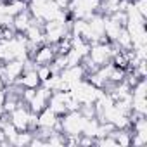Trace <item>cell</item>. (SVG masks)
Masks as SVG:
<instances>
[{
  "mask_svg": "<svg viewBox=\"0 0 147 147\" xmlns=\"http://www.w3.org/2000/svg\"><path fill=\"white\" fill-rule=\"evenodd\" d=\"M30 114H31V111H30L28 104H24V102L21 100V104L9 114V119H11V123L18 128V131H24V130H28Z\"/></svg>",
  "mask_w": 147,
  "mask_h": 147,
  "instance_id": "1",
  "label": "cell"
},
{
  "mask_svg": "<svg viewBox=\"0 0 147 147\" xmlns=\"http://www.w3.org/2000/svg\"><path fill=\"white\" fill-rule=\"evenodd\" d=\"M50 94H52V90H50V88H47L45 85H40V87L35 90V95H33V99L28 102V107H30V111H33V113H36V114H38L42 109H45V107L49 106Z\"/></svg>",
  "mask_w": 147,
  "mask_h": 147,
  "instance_id": "2",
  "label": "cell"
},
{
  "mask_svg": "<svg viewBox=\"0 0 147 147\" xmlns=\"http://www.w3.org/2000/svg\"><path fill=\"white\" fill-rule=\"evenodd\" d=\"M55 59V47L50 43H42L36 52L33 54L31 61L35 62V66H43V64H50Z\"/></svg>",
  "mask_w": 147,
  "mask_h": 147,
  "instance_id": "3",
  "label": "cell"
},
{
  "mask_svg": "<svg viewBox=\"0 0 147 147\" xmlns=\"http://www.w3.org/2000/svg\"><path fill=\"white\" fill-rule=\"evenodd\" d=\"M33 23V16L30 12V9H23L21 12H18L14 18H12V28L16 33H24L28 30V26Z\"/></svg>",
  "mask_w": 147,
  "mask_h": 147,
  "instance_id": "4",
  "label": "cell"
},
{
  "mask_svg": "<svg viewBox=\"0 0 147 147\" xmlns=\"http://www.w3.org/2000/svg\"><path fill=\"white\" fill-rule=\"evenodd\" d=\"M57 121H59V116L49 106L38 113V128H50V130H54Z\"/></svg>",
  "mask_w": 147,
  "mask_h": 147,
  "instance_id": "5",
  "label": "cell"
},
{
  "mask_svg": "<svg viewBox=\"0 0 147 147\" xmlns=\"http://www.w3.org/2000/svg\"><path fill=\"white\" fill-rule=\"evenodd\" d=\"M36 75H38V78H40V82L42 83H45L54 73H52V69H50V64H43V66H36Z\"/></svg>",
  "mask_w": 147,
  "mask_h": 147,
  "instance_id": "6",
  "label": "cell"
},
{
  "mask_svg": "<svg viewBox=\"0 0 147 147\" xmlns=\"http://www.w3.org/2000/svg\"><path fill=\"white\" fill-rule=\"evenodd\" d=\"M2 130H4V135H5V138L9 140V144H11V140L16 137V133H18V128L11 123V119L7 121V123H4V126H2Z\"/></svg>",
  "mask_w": 147,
  "mask_h": 147,
  "instance_id": "7",
  "label": "cell"
}]
</instances>
